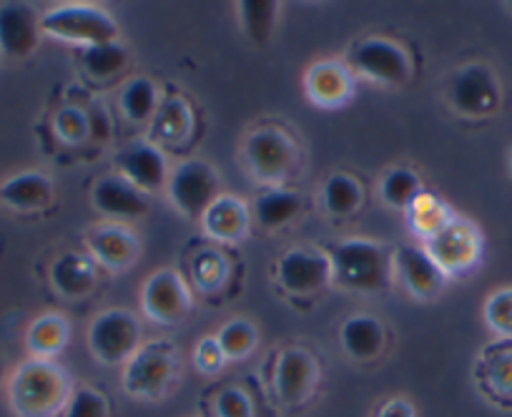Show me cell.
I'll return each instance as SVG.
<instances>
[{"label": "cell", "mask_w": 512, "mask_h": 417, "mask_svg": "<svg viewBox=\"0 0 512 417\" xmlns=\"http://www.w3.org/2000/svg\"><path fill=\"white\" fill-rule=\"evenodd\" d=\"M68 400L71 380L53 360H26L8 382V402L16 417H56L66 410Z\"/></svg>", "instance_id": "1"}, {"label": "cell", "mask_w": 512, "mask_h": 417, "mask_svg": "<svg viewBox=\"0 0 512 417\" xmlns=\"http://www.w3.org/2000/svg\"><path fill=\"white\" fill-rule=\"evenodd\" d=\"M334 274L339 282L359 292H377L390 284L392 254L382 244L367 239H349L337 244L332 257Z\"/></svg>", "instance_id": "2"}, {"label": "cell", "mask_w": 512, "mask_h": 417, "mask_svg": "<svg viewBox=\"0 0 512 417\" xmlns=\"http://www.w3.org/2000/svg\"><path fill=\"white\" fill-rule=\"evenodd\" d=\"M179 377V352L169 342H151L128 360L123 390L139 400H161Z\"/></svg>", "instance_id": "3"}, {"label": "cell", "mask_w": 512, "mask_h": 417, "mask_svg": "<svg viewBox=\"0 0 512 417\" xmlns=\"http://www.w3.org/2000/svg\"><path fill=\"white\" fill-rule=\"evenodd\" d=\"M41 33L68 43H83L86 48L116 41L118 26L103 8L96 6H58L41 16Z\"/></svg>", "instance_id": "4"}, {"label": "cell", "mask_w": 512, "mask_h": 417, "mask_svg": "<svg viewBox=\"0 0 512 417\" xmlns=\"http://www.w3.org/2000/svg\"><path fill=\"white\" fill-rule=\"evenodd\" d=\"M141 325L126 309H108L88 330V345L103 365H121L136 355Z\"/></svg>", "instance_id": "5"}, {"label": "cell", "mask_w": 512, "mask_h": 417, "mask_svg": "<svg viewBox=\"0 0 512 417\" xmlns=\"http://www.w3.org/2000/svg\"><path fill=\"white\" fill-rule=\"evenodd\" d=\"M452 109L462 116H490L500 109V83L482 63L460 68L450 81Z\"/></svg>", "instance_id": "6"}, {"label": "cell", "mask_w": 512, "mask_h": 417, "mask_svg": "<svg viewBox=\"0 0 512 417\" xmlns=\"http://www.w3.org/2000/svg\"><path fill=\"white\" fill-rule=\"evenodd\" d=\"M246 161L254 176L262 181H282L297 164V146L284 131L259 129L246 139Z\"/></svg>", "instance_id": "7"}, {"label": "cell", "mask_w": 512, "mask_h": 417, "mask_svg": "<svg viewBox=\"0 0 512 417\" xmlns=\"http://www.w3.org/2000/svg\"><path fill=\"white\" fill-rule=\"evenodd\" d=\"M171 199L186 217H204L219 199V176L204 161H186L171 176Z\"/></svg>", "instance_id": "8"}, {"label": "cell", "mask_w": 512, "mask_h": 417, "mask_svg": "<svg viewBox=\"0 0 512 417\" xmlns=\"http://www.w3.org/2000/svg\"><path fill=\"white\" fill-rule=\"evenodd\" d=\"M349 61L362 76L387 83V86H400L410 78L407 53L392 41H384V38H369V41L357 43Z\"/></svg>", "instance_id": "9"}, {"label": "cell", "mask_w": 512, "mask_h": 417, "mask_svg": "<svg viewBox=\"0 0 512 417\" xmlns=\"http://www.w3.org/2000/svg\"><path fill=\"white\" fill-rule=\"evenodd\" d=\"M480 234L472 224L460 222V219H452L440 234L430 239L427 244V252L442 267L445 274L465 272L472 264L480 259Z\"/></svg>", "instance_id": "10"}, {"label": "cell", "mask_w": 512, "mask_h": 417, "mask_svg": "<svg viewBox=\"0 0 512 417\" xmlns=\"http://www.w3.org/2000/svg\"><path fill=\"white\" fill-rule=\"evenodd\" d=\"M319 382V365L307 350H284L274 367V392L284 405H302Z\"/></svg>", "instance_id": "11"}, {"label": "cell", "mask_w": 512, "mask_h": 417, "mask_svg": "<svg viewBox=\"0 0 512 417\" xmlns=\"http://www.w3.org/2000/svg\"><path fill=\"white\" fill-rule=\"evenodd\" d=\"M279 284L292 294H314L329 284L334 277L332 259L322 252L292 249L282 257L277 269Z\"/></svg>", "instance_id": "12"}, {"label": "cell", "mask_w": 512, "mask_h": 417, "mask_svg": "<svg viewBox=\"0 0 512 417\" xmlns=\"http://www.w3.org/2000/svg\"><path fill=\"white\" fill-rule=\"evenodd\" d=\"M146 315L161 325H176L189 312V292L176 272L164 269L156 272L144 287Z\"/></svg>", "instance_id": "13"}, {"label": "cell", "mask_w": 512, "mask_h": 417, "mask_svg": "<svg viewBox=\"0 0 512 417\" xmlns=\"http://www.w3.org/2000/svg\"><path fill=\"white\" fill-rule=\"evenodd\" d=\"M41 36V18L28 3L0 6V51L11 58H26L36 51Z\"/></svg>", "instance_id": "14"}, {"label": "cell", "mask_w": 512, "mask_h": 417, "mask_svg": "<svg viewBox=\"0 0 512 417\" xmlns=\"http://www.w3.org/2000/svg\"><path fill=\"white\" fill-rule=\"evenodd\" d=\"M395 264L405 287L410 289L415 297H435V294L445 287L447 274L442 272V267L430 257L427 249L412 247V244L400 247L395 254Z\"/></svg>", "instance_id": "15"}, {"label": "cell", "mask_w": 512, "mask_h": 417, "mask_svg": "<svg viewBox=\"0 0 512 417\" xmlns=\"http://www.w3.org/2000/svg\"><path fill=\"white\" fill-rule=\"evenodd\" d=\"M116 166L123 179L131 181L139 191H154L166 181V159L156 146L131 144L116 156Z\"/></svg>", "instance_id": "16"}, {"label": "cell", "mask_w": 512, "mask_h": 417, "mask_svg": "<svg viewBox=\"0 0 512 417\" xmlns=\"http://www.w3.org/2000/svg\"><path fill=\"white\" fill-rule=\"evenodd\" d=\"M0 201L16 212H41L53 201V184L41 171H21L0 184Z\"/></svg>", "instance_id": "17"}, {"label": "cell", "mask_w": 512, "mask_h": 417, "mask_svg": "<svg viewBox=\"0 0 512 417\" xmlns=\"http://www.w3.org/2000/svg\"><path fill=\"white\" fill-rule=\"evenodd\" d=\"M93 206L108 217H144L149 204L144 194L123 176H106L93 186Z\"/></svg>", "instance_id": "18"}, {"label": "cell", "mask_w": 512, "mask_h": 417, "mask_svg": "<svg viewBox=\"0 0 512 417\" xmlns=\"http://www.w3.org/2000/svg\"><path fill=\"white\" fill-rule=\"evenodd\" d=\"M477 380L492 400L512 405V342H497L482 352Z\"/></svg>", "instance_id": "19"}, {"label": "cell", "mask_w": 512, "mask_h": 417, "mask_svg": "<svg viewBox=\"0 0 512 417\" xmlns=\"http://www.w3.org/2000/svg\"><path fill=\"white\" fill-rule=\"evenodd\" d=\"M88 247H91L93 257L108 269H126L139 257V242L134 239V234L121 227L93 229L88 237Z\"/></svg>", "instance_id": "20"}, {"label": "cell", "mask_w": 512, "mask_h": 417, "mask_svg": "<svg viewBox=\"0 0 512 417\" xmlns=\"http://www.w3.org/2000/svg\"><path fill=\"white\" fill-rule=\"evenodd\" d=\"M307 91L317 106L334 109L352 96V76L337 63H317L307 73Z\"/></svg>", "instance_id": "21"}, {"label": "cell", "mask_w": 512, "mask_h": 417, "mask_svg": "<svg viewBox=\"0 0 512 417\" xmlns=\"http://www.w3.org/2000/svg\"><path fill=\"white\" fill-rule=\"evenodd\" d=\"M51 282L63 297H86L96 287V267H93V262L86 254L66 252L53 262Z\"/></svg>", "instance_id": "22"}, {"label": "cell", "mask_w": 512, "mask_h": 417, "mask_svg": "<svg viewBox=\"0 0 512 417\" xmlns=\"http://www.w3.org/2000/svg\"><path fill=\"white\" fill-rule=\"evenodd\" d=\"M206 234L221 242H236L249 229V212H246L244 201L234 199V196H219L214 204L206 209L201 217Z\"/></svg>", "instance_id": "23"}, {"label": "cell", "mask_w": 512, "mask_h": 417, "mask_svg": "<svg viewBox=\"0 0 512 417\" xmlns=\"http://www.w3.org/2000/svg\"><path fill=\"white\" fill-rule=\"evenodd\" d=\"M342 347L354 360H372L384 347V327L369 315H354L342 325Z\"/></svg>", "instance_id": "24"}, {"label": "cell", "mask_w": 512, "mask_h": 417, "mask_svg": "<svg viewBox=\"0 0 512 417\" xmlns=\"http://www.w3.org/2000/svg\"><path fill=\"white\" fill-rule=\"evenodd\" d=\"M28 350L33 352V357H41V360H51L53 355L66 347L68 342V325L61 315H43L28 327Z\"/></svg>", "instance_id": "25"}, {"label": "cell", "mask_w": 512, "mask_h": 417, "mask_svg": "<svg viewBox=\"0 0 512 417\" xmlns=\"http://www.w3.org/2000/svg\"><path fill=\"white\" fill-rule=\"evenodd\" d=\"M302 209L299 194L287 189H269L256 201V219L264 229H279L292 222Z\"/></svg>", "instance_id": "26"}, {"label": "cell", "mask_w": 512, "mask_h": 417, "mask_svg": "<svg viewBox=\"0 0 512 417\" xmlns=\"http://www.w3.org/2000/svg\"><path fill=\"white\" fill-rule=\"evenodd\" d=\"M154 136L166 144H176V141L186 139L191 131V114L186 109V103L181 98H169L161 103V109L154 114V126H151Z\"/></svg>", "instance_id": "27"}, {"label": "cell", "mask_w": 512, "mask_h": 417, "mask_svg": "<svg viewBox=\"0 0 512 417\" xmlns=\"http://www.w3.org/2000/svg\"><path fill=\"white\" fill-rule=\"evenodd\" d=\"M450 222H452L450 209H447L440 199H435V196L420 194L415 204L410 206V224L417 234H422V237L432 239Z\"/></svg>", "instance_id": "28"}, {"label": "cell", "mask_w": 512, "mask_h": 417, "mask_svg": "<svg viewBox=\"0 0 512 417\" xmlns=\"http://www.w3.org/2000/svg\"><path fill=\"white\" fill-rule=\"evenodd\" d=\"M362 204V186L347 174L329 176L324 184V206L334 217H349Z\"/></svg>", "instance_id": "29"}, {"label": "cell", "mask_w": 512, "mask_h": 417, "mask_svg": "<svg viewBox=\"0 0 512 417\" xmlns=\"http://www.w3.org/2000/svg\"><path fill=\"white\" fill-rule=\"evenodd\" d=\"M156 86L149 78H134L121 93V109L128 121L144 124L156 111Z\"/></svg>", "instance_id": "30"}, {"label": "cell", "mask_w": 512, "mask_h": 417, "mask_svg": "<svg viewBox=\"0 0 512 417\" xmlns=\"http://www.w3.org/2000/svg\"><path fill=\"white\" fill-rule=\"evenodd\" d=\"M279 6L272 0H244L239 3V16L244 23V31L254 43H264L272 33L274 21H277Z\"/></svg>", "instance_id": "31"}, {"label": "cell", "mask_w": 512, "mask_h": 417, "mask_svg": "<svg viewBox=\"0 0 512 417\" xmlns=\"http://www.w3.org/2000/svg\"><path fill=\"white\" fill-rule=\"evenodd\" d=\"M420 194V179L410 169H392L382 179V199L395 209H410Z\"/></svg>", "instance_id": "32"}, {"label": "cell", "mask_w": 512, "mask_h": 417, "mask_svg": "<svg viewBox=\"0 0 512 417\" xmlns=\"http://www.w3.org/2000/svg\"><path fill=\"white\" fill-rule=\"evenodd\" d=\"M81 61L88 76L103 81V78H111L113 73H118L126 66V51H123V46H118L116 41L101 43V46L86 48Z\"/></svg>", "instance_id": "33"}, {"label": "cell", "mask_w": 512, "mask_h": 417, "mask_svg": "<svg viewBox=\"0 0 512 417\" xmlns=\"http://www.w3.org/2000/svg\"><path fill=\"white\" fill-rule=\"evenodd\" d=\"M216 342H219L226 360H241V357L251 355V350L256 347V330L244 320L229 322V325L216 335Z\"/></svg>", "instance_id": "34"}, {"label": "cell", "mask_w": 512, "mask_h": 417, "mask_svg": "<svg viewBox=\"0 0 512 417\" xmlns=\"http://www.w3.org/2000/svg\"><path fill=\"white\" fill-rule=\"evenodd\" d=\"M63 417H108V402L93 387H78L76 392H71Z\"/></svg>", "instance_id": "35"}, {"label": "cell", "mask_w": 512, "mask_h": 417, "mask_svg": "<svg viewBox=\"0 0 512 417\" xmlns=\"http://www.w3.org/2000/svg\"><path fill=\"white\" fill-rule=\"evenodd\" d=\"M487 325L500 335H512V289H500L485 304Z\"/></svg>", "instance_id": "36"}, {"label": "cell", "mask_w": 512, "mask_h": 417, "mask_svg": "<svg viewBox=\"0 0 512 417\" xmlns=\"http://www.w3.org/2000/svg\"><path fill=\"white\" fill-rule=\"evenodd\" d=\"M53 126H56V134L61 136L66 144H81V141L88 136V121L81 109L58 111Z\"/></svg>", "instance_id": "37"}, {"label": "cell", "mask_w": 512, "mask_h": 417, "mask_svg": "<svg viewBox=\"0 0 512 417\" xmlns=\"http://www.w3.org/2000/svg\"><path fill=\"white\" fill-rule=\"evenodd\" d=\"M214 407L219 417H254V407H251V400L246 397V392L234 390V387L219 392Z\"/></svg>", "instance_id": "38"}, {"label": "cell", "mask_w": 512, "mask_h": 417, "mask_svg": "<svg viewBox=\"0 0 512 417\" xmlns=\"http://www.w3.org/2000/svg\"><path fill=\"white\" fill-rule=\"evenodd\" d=\"M194 274H196V279H199L201 287L211 289V287H216L221 279H224L226 267H224V262H221L219 254L204 252L201 257L194 259Z\"/></svg>", "instance_id": "39"}, {"label": "cell", "mask_w": 512, "mask_h": 417, "mask_svg": "<svg viewBox=\"0 0 512 417\" xmlns=\"http://www.w3.org/2000/svg\"><path fill=\"white\" fill-rule=\"evenodd\" d=\"M226 362L224 352H221L219 342H216V337H206V340H201V345L196 347V367H199L204 375H211V372L221 370V365Z\"/></svg>", "instance_id": "40"}, {"label": "cell", "mask_w": 512, "mask_h": 417, "mask_svg": "<svg viewBox=\"0 0 512 417\" xmlns=\"http://www.w3.org/2000/svg\"><path fill=\"white\" fill-rule=\"evenodd\" d=\"M88 121V136L98 141L108 139V131H111V121H108V114L101 109V106H91V111L86 114Z\"/></svg>", "instance_id": "41"}, {"label": "cell", "mask_w": 512, "mask_h": 417, "mask_svg": "<svg viewBox=\"0 0 512 417\" xmlns=\"http://www.w3.org/2000/svg\"><path fill=\"white\" fill-rule=\"evenodd\" d=\"M377 417H415V407L407 400H390Z\"/></svg>", "instance_id": "42"}, {"label": "cell", "mask_w": 512, "mask_h": 417, "mask_svg": "<svg viewBox=\"0 0 512 417\" xmlns=\"http://www.w3.org/2000/svg\"><path fill=\"white\" fill-rule=\"evenodd\" d=\"M3 375H6V365H3V360H0V382H3Z\"/></svg>", "instance_id": "43"}]
</instances>
